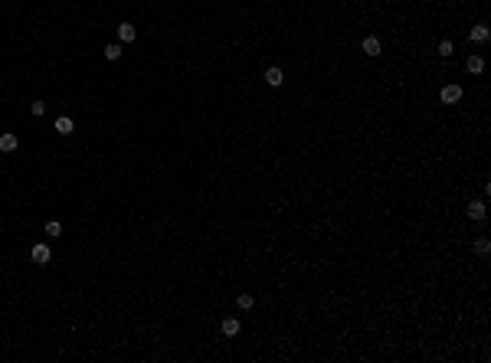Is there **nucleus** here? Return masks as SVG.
Wrapping results in <instances>:
<instances>
[{"instance_id": "nucleus-1", "label": "nucleus", "mask_w": 491, "mask_h": 363, "mask_svg": "<svg viewBox=\"0 0 491 363\" xmlns=\"http://www.w3.org/2000/svg\"><path fill=\"white\" fill-rule=\"evenodd\" d=\"M30 259H33V265H46L49 259H53V252H49V245H46V242H36V245H33V252H30Z\"/></svg>"}, {"instance_id": "nucleus-2", "label": "nucleus", "mask_w": 491, "mask_h": 363, "mask_svg": "<svg viewBox=\"0 0 491 363\" xmlns=\"http://www.w3.org/2000/svg\"><path fill=\"white\" fill-rule=\"evenodd\" d=\"M17 147H20V138H17L13 131H3V134H0V151H3V154H13Z\"/></svg>"}, {"instance_id": "nucleus-3", "label": "nucleus", "mask_w": 491, "mask_h": 363, "mask_svg": "<svg viewBox=\"0 0 491 363\" xmlns=\"http://www.w3.org/2000/svg\"><path fill=\"white\" fill-rule=\"evenodd\" d=\"M134 36H138L134 23H118V43H134Z\"/></svg>"}, {"instance_id": "nucleus-4", "label": "nucleus", "mask_w": 491, "mask_h": 363, "mask_svg": "<svg viewBox=\"0 0 491 363\" xmlns=\"http://www.w3.org/2000/svg\"><path fill=\"white\" fill-rule=\"evenodd\" d=\"M262 79H265V85L278 88V85H282V82H285V72H282V69H278V66H272V69H265V76H262Z\"/></svg>"}, {"instance_id": "nucleus-5", "label": "nucleus", "mask_w": 491, "mask_h": 363, "mask_svg": "<svg viewBox=\"0 0 491 363\" xmlns=\"http://www.w3.org/2000/svg\"><path fill=\"white\" fill-rule=\"evenodd\" d=\"M439 99L446 101V105H455V101L462 99V88H458V85H442V92H439Z\"/></svg>"}, {"instance_id": "nucleus-6", "label": "nucleus", "mask_w": 491, "mask_h": 363, "mask_svg": "<svg viewBox=\"0 0 491 363\" xmlns=\"http://www.w3.org/2000/svg\"><path fill=\"white\" fill-rule=\"evenodd\" d=\"M360 49H363L367 56H380V40H377V36H363Z\"/></svg>"}, {"instance_id": "nucleus-7", "label": "nucleus", "mask_w": 491, "mask_h": 363, "mask_svg": "<svg viewBox=\"0 0 491 363\" xmlns=\"http://www.w3.org/2000/svg\"><path fill=\"white\" fill-rule=\"evenodd\" d=\"M465 213H469L471 220H485V200H471Z\"/></svg>"}, {"instance_id": "nucleus-8", "label": "nucleus", "mask_w": 491, "mask_h": 363, "mask_svg": "<svg viewBox=\"0 0 491 363\" xmlns=\"http://www.w3.org/2000/svg\"><path fill=\"white\" fill-rule=\"evenodd\" d=\"M239 330H242L239 318H226V321H223V334H226V337H236Z\"/></svg>"}, {"instance_id": "nucleus-9", "label": "nucleus", "mask_w": 491, "mask_h": 363, "mask_svg": "<svg viewBox=\"0 0 491 363\" xmlns=\"http://www.w3.org/2000/svg\"><path fill=\"white\" fill-rule=\"evenodd\" d=\"M488 40V26H471L469 30V43H485Z\"/></svg>"}, {"instance_id": "nucleus-10", "label": "nucleus", "mask_w": 491, "mask_h": 363, "mask_svg": "<svg viewBox=\"0 0 491 363\" xmlns=\"http://www.w3.org/2000/svg\"><path fill=\"white\" fill-rule=\"evenodd\" d=\"M72 128H76V124H72V118H69V115L56 118V134H72Z\"/></svg>"}, {"instance_id": "nucleus-11", "label": "nucleus", "mask_w": 491, "mask_h": 363, "mask_svg": "<svg viewBox=\"0 0 491 363\" xmlns=\"http://www.w3.org/2000/svg\"><path fill=\"white\" fill-rule=\"evenodd\" d=\"M465 69H469L471 76H478L481 69H485V59H481V56H469V62H465Z\"/></svg>"}, {"instance_id": "nucleus-12", "label": "nucleus", "mask_w": 491, "mask_h": 363, "mask_svg": "<svg viewBox=\"0 0 491 363\" xmlns=\"http://www.w3.org/2000/svg\"><path fill=\"white\" fill-rule=\"evenodd\" d=\"M105 59H108V62H118V59H121V43H108V46H105Z\"/></svg>"}, {"instance_id": "nucleus-13", "label": "nucleus", "mask_w": 491, "mask_h": 363, "mask_svg": "<svg viewBox=\"0 0 491 363\" xmlns=\"http://www.w3.org/2000/svg\"><path fill=\"white\" fill-rule=\"evenodd\" d=\"M46 236H53V239H56V236H63V222L49 220V222H46Z\"/></svg>"}, {"instance_id": "nucleus-14", "label": "nucleus", "mask_w": 491, "mask_h": 363, "mask_svg": "<svg viewBox=\"0 0 491 363\" xmlns=\"http://www.w3.org/2000/svg\"><path fill=\"white\" fill-rule=\"evenodd\" d=\"M236 304H239L242 311H249L252 304H256V298H252V295H239V298H236Z\"/></svg>"}, {"instance_id": "nucleus-15", "label": "nucleus", "mask_w": 491, "mask_h": 363, "mask_svg": "<svg viewBox=\"0 0 491 363\" xmlns=\"http://www.w3.org/2000/svg\"><path fill=\"white\" fill-rule=\"evenodd\" d=\"M452 53H455V46L448 43V40H442V43H439V56H446V59H448Z\"/></svg>"}, {"instance_id": "nucleus-16", "label": "nucleus", "mask_w": 491, "mask_h": 363, "mask_svg": "<svg viewBox=\"0 0 491 363\" xmlns=\"http://www.w3.org/2000/svg\"><path fill=\"white\" fill-rule=\"evenodd\" d=\"M475 252H478V255H488V252H491V242H488V239H478V242H475Z\"/></svg>"}, {"instance_id": "nucleus-17", "label": "nucleus", "mask_w": 491, "mask_h": 363, "mask_svg": "<svg viewBox=\"0 0 491 363\" xmlns=\"http://www.w3.org/2000/svg\"><path fill=\"white\" fill-rule=\"evenodd\" d=\"M30 111H33V115H46V101H33Z\"/></svg>"}]
</instances>
